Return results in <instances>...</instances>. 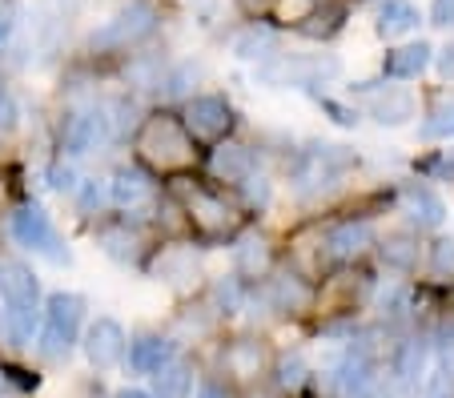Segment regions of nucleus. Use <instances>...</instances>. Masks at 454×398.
<instances>
[{
    "label": "nucleus",
    "mask_w": 454,
    "mask_h": 398,
    "mask_svg": "<svg viewBox=\"0 0 454 398\" xmlns=\"http://www.w3.org/2000/svg\"><path fill=\"white\" fill-rule=\"evenodd\" d=\"M153 33H157V9L149 0H133L113 20H105V28H97L93 49H137Z\"/></svg>",
    "instance_id": "3"
},
{
    "label": "nucleus",
    "mask_w": 454,
    "mask_h": 398,
    "mask_svg": "<svg viewBox=\"0 0 454 398\" xmlns=\"http://www.w3.org/2000/svg\"><path fill=\"white\" fill-rule=\"evenodd\" d=\"M322 105H326V109L334 113V121H338V125H354V121H358V117H354V109H342V105H334V101H322Z\"/></svg>",
    "instance_id": "40"
},
{
    "label": "nucleus",
    "mask_w": 454,
    "mask_h": 398,
    "mask_svg": "<svg viewBox=\"0 0 454 398\" xmlns=\"http://www.w3.org/2000/svg\"><path fill=\"white\" fill-rule=\"evenodd\" d=\"M338 25H342V9H338V4H334V9H317V4H314V12H309L298 28L306 36H330Z\"/></svg>",
    "instance_id": "28"
},
{
    "label": "nucleus",
    "mask_w": 454,
    "mask_h": 398,
    "mask_svg": "<svg viewBox=\"0 0 454 398\" xmlns=\"http://www.w3.org/2000/svg\"><path fill=\"white\" fill-rule=\"evenodd\" d=\"M173 358V342L157 334H141L133 347H129V366L137 374H157L165 363Z\"/></svg>",
    "instance_id": "14"
},
{
    "label": "nucleus",
    "mask_w": 454,
    "mask_h": 398,
    "mask_svg": "<svg viewBox=\"0 0 454 398\" xmlns=\"http://www.w3.org/2000/svg\"><path fill=\"white\" fill-rule=\"evenodd\" d=\"M12 238H17L25 250L44 254L49 261H69V250H65V242H60V234L52 230L49 214H44L41 206H25L12 214Z\"/></svg>",
    "instance_id": "4"
},
{
    "label": "nucleus",
    "mask_w": 454,
    "mask_h": 398,
    "mask_svg": "<svg viewBox=\"0 0 454 398\" xmlns=\"http://www.w3.org/2000/svg\"><path fill=\"white\" fill-rule=\"evenodd\" d=\"M430 25H438V28L454 25V0H430Z\"/></svg>",
    "instance_id": "34"
},
{
    "label": "nucleus",
    "mask_w": 454,
    "mask_h": 398,
    "mask_svg": "<svg viewBox=\"0 0 454 398\" xmlns=\"http://www.w3.org/2000/svg\"><path fill=\"white\" fill-rule=\"evenodd\" d=\"M81 318H85V302L77 294H52L49 306H44V326L36 334V347L49 358H65L69 347L77 342Z\"/></svg>",
    "instance_id": "2"
},
{
    "label": "nucleus",
    "mask_w": 454,
    "mask_h": 398,
    "mask_svg": "<svg viewBox=\"0 0 454 398\" xmlns=\"http://www.w3.org/2000/svg\"><path fill=\"white\" fill-rule=\"evenodd\" d=\"M419 28V9L411 0H382L378 4V33L382 36H406Z\"/></svg>",
    "instance_id": "18"
},
{
    "label": "nucleus",
    "mask_w": 454,
    "mask_h": 398,
    "mask_svg": "<svg viewBox=\"0 0 454 398\" xmlns=\"http://www.w3.org/2000/svg\"><path fill=\"white\" fill-rule=\"evenodd\" d=\"M230 49H233V57H241V61H266L270 52L278 49V33L270 25H246L230 41Z\"/></svg>",
    "instance_id": "16"
},
{
    "label": "nucleus",
    "mask_w": 454,
    "mask_h": 398,
    "mask_svg": "<svg viewBox=\"0 0 454 398\" xmlns=\"http://www.w3.org/2000/svg\"><path fill=\"white\" fill-rule=\"evenodd\" d=\"M238 9H246V12H262V9H270L274 0H233Z\"/></svg>",
    "instance_id": "43"
},
{
    "label": "nucleus",
    "mask_w": 454,
    "mask_h": 398,
    "mask_svg": "<svg viewBox=\"0 0 454 398\" xmlns=\"http://www.w3.org/2000/svg\"><path fill=\"white\" fill-rule=\"evenodd\" d=\"M105 137H109L105 113H73L69 121H65V145H69L73 153H93Z\"/></svg>",
    "instance_id": "10"
},
{
    "label": "nucleus",
    "mask_w": 454,
    "mask_h": 398,
    "mask_svg": "<svg viewBox=\"0 0 454 398\" xmlns=\"http://www.w3.org/2000/svg\"><path fill=\"white\" fill-rule=\"evenodd\" d=\"M101 250L109 254V258H117V261H129L133 254H137V238L129 234V230H101Z\"/></svg>",
    "instance_id": "27"
},
{
    "label": "nucleus",
    "mask_w": 454,
    "mask_h": 398,
    "mask_svg": "<svg viewBox=\"0 0 454 398\" xmlns=\"http://www.w3.org/2000/svg\"><path fill=\"white\" fill-rule=\"evenodd\" d=\"M266 298H270V306H274V310L294 314V310H306V302H309V286L301 282V277L282 274V277H274V282L266 286Z\"/></svg>",
    "instance_id": "21"
},
{
    "label": "nucleus",
    "mask_w": 454,
    "mask_h": 398,
    "mask_svg": "<svg viewBox=\"0 0 454 398\" xmlns=\"http://www.w3.org/2000/svg\"><path fill=\"white\" fill-rule=\"evenodd\" d=\"M0 334H4V342L9 347H33L36 334H41V322H36V306H12L4 310V318H0Z\"/></svg>",
    "instance_id": "12"
},
{
    "label": "nucleus",
    "mask_w": 454,
    "mask_h": 398,
    "mask_svg": "<svg viewBox=\"0 0 454 398\" xmlns=\"http://www.w3.org/2000/svg\"><path fill=\"white\" fill-rule=\"evenodd\" d=\"M49 177H52V182H49L52 190H60V193H69V190H73V174H69V169H60V165H57V169H52Z\"/></svg>",
    "instance_id": "39"
},
{
    "label": "nucleus",
    "mask_w": 454,
    "mask_h": 398,
    "mask_svg": "<svg viewBox=\"0 0 454 398\" xmlns=\"http://www.w3.org/2000/svg\"><path fill=\"white\" fill-rule=\"evenodd\" d=\"M370 117L378 125H406L414 117V97L406 89H386L374 105H370Z\"/></svg>",
    "instance_id": "20"
},
{
    "label": "nucleus",
    "mask_w": 454,
    "mask_h": 398,
    "mask_svg": "<svg viewBox=\"0 0 454 398\" xmlns=\"http://www.w3.org/2000/svg\"><path fill=\"white\" fill-rule=\"evenodd\" d=\"M430 65V44L419 41V44H403L386 57V77H398V81H411L419 77L422 69Z\"/></svg>",
    "instance_id": "19"
},
{
    "label": "nucleus",
    "mask_w": 454,
    "mask_h": 398,
    "mask_svg": "<svg viewBox=\"0 0 454 398\" xmlns=\"http://www.w3.org/2000/svg\"><path fill=\"white\" fill-rule=\"evenodd\" d=\"M378 254H382V261L390 269H414L419 266V242H414L411 234H390L382 246H378Z\"/></svg>",
    "instance_id": "25"
},
{
    "label": "nucleus",
    "mask_w": 454,
    "mask_h": 398,
    "mask_svg": "<svg viewBox=\"0 0 454 398\" xmlns=\"http://www.w3.org/2000/svg\"><path fill=\"white\" fill-rule=\"evenodd\" d=\"M109 198H113V206H121V209L141 206V201L149 198L145 174H137V169H121V174L109 182Z\"/></svg>",
    "instance_id": "22"
},
{
    "label": "nucleus",
    "mask_w": 454,
    "mask_h": 398,
    "mask_svg": "<svg viewBox=\"0 0 454 398\" xmlns=\"http://www.w3.org/2000/svg\"><path fill=\"white\" fill-rule=\"evenodd\" d=\"M317 0H274L278 9V20H286V25H301V20L314 12Z\"/></svg>",
    "instance_id": "32"
},
{
    "label": "nucleus",
    "mask_w": 454,
    "mask_h": 398,
    "mask_svg": "<svg viewBox=\"0 0 454 398\" xmlns=\"http://www.w3.org/2000/svg\"><path fill=\"white\" fill-rule=\"evenodd\" d=\"M198 274H201V261H198V254L185 250V246H173V250H165L161 258H157V277L169 282L173 290H193L198 286Z\"/></svg>",
    "instance_id": "9"
},
{
    "label": "nucleus",
    "mask_w": 454,
    "mask_h": 398,
    "mask_svg": "<svg viewBox=\"0 0 454 398\" xmlns=\"http://www.w3.org/2000/svg\"><path fill=\"white\" fill-rule=\"evenodd\" d=\"M12 117H17V105H12V97L0 89V129H9Z\"/></svg>",
    "instance_id": "38"
},
{
    "label": "nucleus",
    "mask_w": 454,
    "mask_h": 398,
    "mask_svg": "<svg viewBox=\"0 0 454 398\" xmlns=\"http://www.w3.org/2000/svg\"><path fill=\"white\" fill-rule=\"evenodd\" d=\"M249 169H254V153L246 145H222L214 153V174L222 182H246Z\"/></svg>",
    "instance_id": "24"
},
{
    "label": "nucleus",
    "mask_w": 454,
    "mask_h": 398,
    "mask_svg": "<svg viewBox=\"0 0 454 398\" xmlns=\"http://www.w3.org/2000/svg\"><path fill=\"white\" fill-rule=\"evenodd\" d=\"M97 201H101V193H97V185H85V193H81V209H85V214H89V209H93Z\"/></svg>",
    "instance_id": "42"
},
{
    "label": "nucleus",
    "mask_w": 454,
    "mask_h": 398,
    "mask_svg": "<svg viewBox=\"0 0 454 398\" xmlns=\"http://www.w3.org/2000/svg\"><path fill=\"white\" fill-rule=\"evenodd\" d=\"M370 242H374V230H370L366 222H342L326 234V250L334 254V258H354V254H362Z\"/></svg>",
    "instance_id": "17"
},
{
    "label": "nucleus",
    "mask_w": 454,
    "mask_h": 398,
    "mask_svg": "<svg viewBox=\"0 0 454 398\" xmlns=\"http://www.w3.org/2000/svg\"><path fill=\"white\" fill-rule=\"evenodd\" d=\"M12 28H17V4L4 0V4H0V44L12 36Z\"/></svg>",
    "instance_id": "37"
},
{
    "label": "nucleus",
    "mask_w": 454,
    "mask_h": 398,
    "mask_svg": "<svg viewBox=\"0 0 454 398\" xmlns=\"http://www.w3.org/2000/svg\"><path fill=\"white\" fill-rule=\"evenodd\" d=\"M446 169H450V174H454V157H446Z\"/></svg>",
    "instance_id": "47"
},
{
    "label": "nucleus",
    "mask_w": 454,
    "mask_h": 398,
    "mask_svg": "<svg viewBox=\"0 0 454 398\" xmlns=\"http://www.w3.org/2000/svg\"><path fill=\"white\" fill-rule=\"evenodd\" d=\"M278 382L282 386H301L306 382V358H282V366H278Z\"/></svg>",
    "instance_id": "33"
},
{
    "label": "nucleus",
    "mask_w": 454,
    "mask_h": 398,
    "mask_svg": "<svg viewBox=\"0 0 454 398\" xmlns=\"http://www.w3.org/2000/svg\"><path fill=\"white\" fill-rule=\"evenodd\" d=\"M434 269L438 274H454V242H438L434 246Z\"/></svg>",
    "instance_id": "36"
},
{
    "label": "nucleus",
    "mask_w": 454,
    "mask_h": 398,
    "mask_svg": "<svg viewBox=\"0 0 454 398\" xmlns=\"http://www.w3.org/2000/svg\"><path fill=\"white\" fill-rule=\"evenodd\" d=\"M403 209H406V217H411L419 230H434V225H442V217H446L442 198H438L434 190H427V185H406Z\"/></svg>",
    "instance_id": "11"
},
{
    "label": "nucleus",
    "mask_w": 454,
    "mask_h": 398,
    "mask_svg": "<svg viewBox=\"0 0 454 398\" xmlns=\"http://www.w3.org/2000/svg\"><path fill=\"white\" fill-rule=\"evenodd\" d=\"M198 398H230V394H225L222 386H214V382H206V386H201V394H198Z\"/></svg>",
    "instance_id": "45"
},
{
    "label": "nucleus",
    "mask_w": 454,
    "mask_h": 398,
    "mask_svg": "<svg viewBox=\"0 0 454 398\" xmlns=\"http://www.w3.org/2000/svg\"><path fill=\"white\" fill-rule=\"evenodd\" d=\"M422 355H427V350H422L419 342H406V347L398 350V358H395L398 378H419V371H422Z\"/></svg>",
    "instance_id": "31"
},
{
    "label": "nucleus",
    "mask_w": 454,
    "mask_h": 398,
    "mask_svg": "<svg viewBox=\"0 0 454 398\" xmlns=\"http://www.w3.org/2000/svg\"><path fill=\"white\" fill-rule=\"evenodd\" d=\"M222 363L233 378H254V374H262V366H266V350H262V342H254V338H238V342L225 347Z\"/></svg>",
    "instance_id": "15"
},
{
    "label": "nucleus",
    "mask_w": 454,
    "mask_h": 398,
    "mask_svg": "<svg viewBox=\"0 0 454 398\" xmlns=\"http://www.w3.org/2000/svg\"><path fill=\"white\" fill-rule=\"evenodd\" d=\"M185 206H189V222L198 225L206 238L230 234L233 225H238V214H233V209L225 206L222 198H214V193H206V190H193Z\"/></svg>",
    "instance_id": "7"
},
{
    "label": "nucleus",
    "mask_w": 454,
    "mask_h": 398,
    "mask_svg": "<svg viewBox=\"0 0 454 398\" xmlns=\"http://www.w3.org/2000/svg\"><path fill=\"white\" fill-rule=\"evenodd\" d=\"M137 153L157 169H181L193 161V141L173 117H149L137 133Z\"/></svg>",
    "instance_id": "1"
},
{
    "label": "nucleus",
    "mask_w": 454,
    "mask_h": 398,
    "mask_svg": "<svg viewBox=\"0 0 454 398\" xmlns=\"http://www.w3.org/2000/svg\"><path fill=\"white\" fill-rule=\"evenodd\" d=\"M422 137L438 141V137H454V101H442L427 121H422Z\"/></svg>",
    "instance_id": "29"
},
{
    "label": "nucleus",
    "mask_w": 454,
    "mask_h": 398,
    "mask_svg": "<svg viewBox=\"0 0 454 398\" xmlns=\"http://www.w3.org/2000/svg\"><path fill=\"white\" fill-rule=\"evenodd\" d=\"M0 201H4V190H0Z\"/></svg>",
    "instance_id": "48"
},
{
    "label": "nucleus",
    "mask_w": 454,
    "mask_h": 398,
    "mask_svg": "<svg viewBox=\"0 0 454 398\" xmlns=\"http://www.w3.org/2000/svg\"><path fill=\"white\" fill-rule=\"evenodd\" d=\"M185 125H189L193 137L217 141L233 125V113H230V105H225L222 97H193L189 109H185Z\"/></svg>",
    "instance_id": "6"
},
{
    "label": "nucleus",
    "mask_w": 454,
    "mask_h": 398,
    "mask_svg": "<svg viewBox=\"0 0 454 398\" xmlns=\"http://www.w3.org/2000/svg\"><path fill=\"white\" fill-rule=\"evenodd\" d=\"M189 386H193V371L173 358L153 374V398H189Z\"/></svg>",
    "instance_id": "23"
},
{
    "label": "nucleus",
    "mask_w": 454,
    "mask_h": 398,
    "mask_svg": "<svg viewBox=\"0 0 454 398\" xmlns=\"http://www.w3.org/2000/svg\"><path fill=\"white\" fill-rule=\"evenodd\" d=\"M36 277L28 266L20 261H9V266H0V298L12 306H36Z\"/></svg>",
    "instance_id": "13"
},
{
    "label": "nucleus",
    "mask_w": 454,
    "mask_h": 398,
    "mask_svg": "<svg viewBox=\"0 0 454 398\" xmlns=\"http://www.w3.org/2000/svg\"><path fill=\"white\" fill-rule=\"evenodd\" d=\"M266 266H270V246H266V238H246V242L238 246V269L241 274H249V277H257V274H266Z\"/></svg>",
    "instance_id": "26"
},
{
    "label": "nucleus",
    "mask_w": 454,
    "mask_h": 398,
    "mask_svg": "<svg viewBox=\"0 0 454 398\" xmlns=\"http://www.w3.org/2000/svg\"><path fill=\"white\" fill-rule=\"evenodd\" d=\"M334 382L342 390V398H378L374 390V366H370L366 355H346L334 371Z\"/></svg>",
    "instance_id": "8"
},
{
    "label": "nucleus",
    "mask_w": 454,
    "mask_h": 398,
    "mask_svg": "<svg viewBox=\"0 0 454 398\" xmlns=\"http://www.w3.org/2000/svg\"><path fill=\"white\" fill-rule=\"evenodd\" d=\"M270 198V190H266V182L257 177V185H249V201H266Z\"/></svg>",
    "instance_id": "44"
},
{
    "label": "nucleus",
    "mask_w": 454,
    "mask_h": 398,
    "mask_svg": "<svg viewBox=\"0 0 454 398\" xmlns=\"http://www.w3.org/2000/svg\"><path fill=\"white\" fill-rule=\"evenodd\" d=\"M109 109H113V117H105V121H109V133H117V137H121V133H129L133 125H137V105H133V101L117 97Z\"/></svg>",
    "instance_id": "30"
},
{
    "label": "nucleus",
    "mask_w": 454,
    "mask_h": 398,
    "mask_svg": "<svg viewBox=\"0 0 454 398\" xmlns=\"http://www.w3.org/2000/svg\"><path fill=\"white\" fill-rule=\"evenodd\" d=\"M217 302H222L225 310H238V306H241V290H238V282H233V277H225L222 286H217Z\"/></svg>",
    "instance_id": "35"
},
{
    "label": "nucleus",
    "mask_w": 454,
    "mask_h": 398,
    "mask_svg": "<svg viewBox=\"0 0 454 398\" xmlns=\"http://www.w3.org/2000/svg\"><path fill=\"white\" fill-rule=\"evenodd\" d=\"M438 69H442V77H454V44L438 52Z\"/></svg>",
    "instance_id": "41"
},
{
    "label": "nucleus",
    "mask_w": 454,
    "mask_h": 398,
    "mask_svg": "<svg viewBox=\"0 0 454 398\" xmlns=\"http://www.w3.org/2000/svg\"><path fill=\"white\" fill-rule=\"evenodd\" d=\"M125 398H153V394H145V390H129Z\"/></svg>",
    "instance_id": "46"
},
{
    "label": "nucleus",
    "mask_w": 454,
    "mask_h": 398,
    "mask_svg": "<svg viewBox=\"0 0 454 398\" xmlns=\"http://www.w3.org/2000/svg\"><path fill=\"white\" fill-rule=\"evenodd\" d=\"M125 350H129V338H125V330H121V322L97 318L93 326L85 330V355L97 371H113V366L125 358Z\"/></svg>",
    "instance_id": "5"
}]
</instances>
